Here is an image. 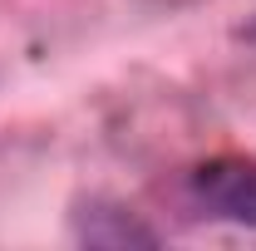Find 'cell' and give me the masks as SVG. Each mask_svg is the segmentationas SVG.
Wrapping results in <instances>:
<instances>
[{
    "mask_svg": "<svg viewBox=\"0 0 256 251\" xmlns=\"http://www.w3.org/2000/svg\"><path fill=\"white\" fill-rule=\"evenodd\" d=\"M74 236L84 246H104V251H124V246H158V232L114 207V202H84L74 212Z\"/></svg>",
    "mask_w": 256,
    "mask_h": 251,
    "instance_id": "2",
    "label": "cell"
},
{
    "mask_svg": "<svg viewBox=\"0 0 256 251\" xmlns=\"http://www.w3.org/2000/svg\"><path fill=\"white\" fill-rule=\"evenodd\" d=\"M192 202L217 222L256 232V162L252 158H212L188 178Z\"/></svg>",
    "mask_w": 256,
    "mask_h": 251,
    "instance_id": "1",
    "label": "cell"
},
{
    "mask_svg": "<svg viewBox=\"0 0 256 251\" xmlns=\"http://www.w3.org/2000/svg\"><path fill=\"white\" fill-rule=\"evenodd\" d=\"M153 5H182V0H153Z\"/></svg>",
    "mask_w": 256,
    "mask_h": 251,
    "instance_id": "4",
    "label": "cell"
},
{
    "mask_svg": "<svg viewBox=\"0 0 256 251\" xmlns=\"http://www.w3.org/2000/svg\"><path fill=\"white\" fill-rule=\"evenodd\" d=\"M236 34H242L246 44H256V15H252V20H246V25H242V30H236Z\"/></svg>",
    "mask_w": 256,
    "mask_h": 251,
    "instance_id": "3",
    "label": "cell"
}]
</instances>
